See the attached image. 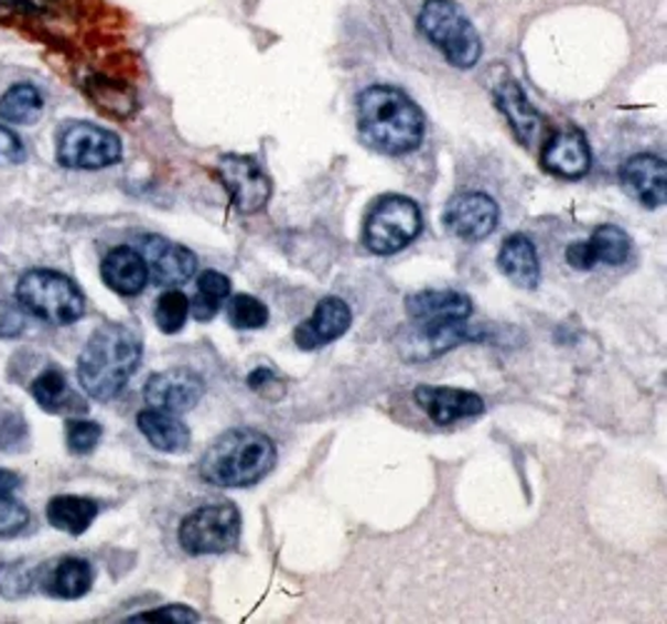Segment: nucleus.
I'll return each mask as SVG.
<instances>
[{"label": "nucleus", "mask_w": 667, "mask_h": 624, "mask_svg": "<svg viewBox=\"0 0 667 624\" xmlns=\"http://www.w3.org/2000/svg\"><path fill=\"white\" fill-rule=\"evenodd\" d=\"M358 130L383 155H408L426 138V116L418 103L390 85H373L358 98Z\"/></svg>", "instance_id": "1"}, {"label": "nucleus", "mask_w": 667, "mask_h": 624, "mask_svg": "<svg viewBox=\"0 0 667 624\" xmlns=\"http://www.w3.org/2000/svg\"><path fill=\"white\" fill-rule=\"evenodd\" d=\"M143 357V343L136 330L120 323L100 325L83 347L78 380L93 400L108 402L126 390Z\"/></svg>", "instance_id": "2"}, {"label": "nucleus", "mask_w": 667, "mask_h": 624, "mask_svg": "<svg viewBox=\"0 0 667 624\" xmlns=\"http://www.w3.org/2000/svg\"><path fill=\"white\" fill-rule=\"evenodd\" d=\"M276 444L258 430L220 434L201 458V477L215 487H250L276 465Z\"/></svg>", "instance_id": "3"}, {"label": "nucleus", "mask_w": 667, "mask_h": 624, "mask_svg": "<svg viewBox=\"0 0 667 624\" xmlns=\"http://www.w3.org/2000/svg\"><path fill=\"white\" fill-rule=\"evenodd\" d=\"M418 28L455 68L467 71L481 61V35L453 0H426L418 15Z\"/></svg>", "instance_id": "4"}, {"label": "nucleus", "mask_w": 667, "mask_h": 624, "mask_svg": "<svg viewBox=\"0 0 667 624\" xmlns=\"http://www.w3.org/2000/svg\"><path fill=\"white\" fill-rule=\"evenodd\" d=\"M18 305L51 325H73L86 312V298L75 282L55 270H31L15 286Z\"/></svg>", "instance_id": "5"}, {"label": "nucleus", "mask_w": 667, "mask_h": 624, "mask_svg": "<svg viewBox=\"0 0 667 624\" xmlns=\"http://www.w3.org/2000/svg\"><path fill=\"white\" fill-rule=\"evenodd\" d=\"M422 213L416 201L406 195H385L375 203L365 225V248L375 255H392L418 238Z\"/></svg>", "instance_id": "6"}, {"label": "nucleus", "mask_w": 667, "mask_h": 624, "mask_svg": "<svg viewBox=\"0 0 667 624\" xmlns=\"http://www.w3.org/2000/svg\"><path fill=\"white\" fill-rule=\"evenodd\" d=\"M181 547L193 557L223 555L240 540V513L230 503L205 505L187 515L177 529Z\"/></svg>", "instance_id": "7"}, {"label": "nucleus", "mask_w": 667, "mask_h": 624, "mask_svg": "<svg viewBox=\"0 0 667 624\" xmlns=\"http://www.w3.org/2000/svg\"><path fill=\"white\" fill-rule=\"evenodd\" d=\"M58 163L73 170H100L123 158V143L116 132L93 122H68L58 132Z\"/></svg>", "instance_id": "8"}, {"label": "nucleus", "mask_w": 667, "mask_h": 624, "mask_svg": "<svg viewBox=\"0 0 667 624\" xmlns=\"http://www.w3.org/2000/svg\"><path fill=\"white\" fill-rule=\"evenodd\" d=\"M218 177L243 215L260 213L270 201V177L250 155H225L218 163Z\"/></svg>", "instance_id": "9"}, {"label": "nucleus", "mask_w": 667, "mask_h": 624, "mask_svg": "<svg viewBox=\"0 0 667 624\" xmlns=\"http://www.w3.org/2000/svg\"><path fill=\"white\" fill-rule=\"evenodd\" d=\"M485 327H467L465 320L458 323H438V325H416L400 337L402 361L422 363L440 357L448 349L465 343H477L485 340Z\"/></svg>", "instance_id": "10"}, {"label": "nucleus", "mask_w": 667, "mask_h": 624, "mask_svg": "<svg viewBox=\"0 0 667 624\" xmlns=\"http://www.w3.org/2000/svg\"><path fill=\"white\" fill-rule=\"evenodd\" d=\"M501 207L485 193H458L445 205L443 223L450 235L465 243H481L497 228Z\"/></svg>", "instance_id": "11"}, {"label": "nucleus", "mask_w": 667, "mask_h": 624, "mask_svg": "<svg viewBox=\"0 0 667 624\" xmlns=\"http://www.w3.org/2000/svg\"><path fill=\"white\" fill-rule=\"evenodd\" d=\"M140 255L146 258L150 280L163 288L185 286L198 270V260H195L191 250L161 238V235H143L140 238Z\"/></svg>", "instance_id": "12"}, {"label": "nucleus", "mask_w": 667, "mask_h": 624, "mask_svg": "<svg viewBox=\"0 0 667 624\" xmlns=\"http://www.w3.org/2000/svg\"><path fill=\"white\" fill-rule=\"evenodd\" d=\"M623 191L650 211L667 203V163L655 153H637L620 168Z\"/></svg>", "instance_id": "13"}, {"label": "nucleus", "mask_w": 667, "mask_h": 624, "mask_svg": "<svg viewBox=\"0 0 667 624\" xmlns=\"http://www.w3.org/2000/svg\"><path fill=\"white\" fill-rule=\"evenodd\" d=\"M205 383L193 370H168L155 373L143 387L146 402L155 410L165 412H187L201 402Z\"/></svg>", "instance_id": "14"}, {"label": "nucleus", "mask_w": 667, "mask_h": 624, "mask_svg": "<svg viewBox=\"0 0 667 624\" xmlns=\"http://www.w3.org/2000/svg\"><path fill=\"white\" fill-rule=\"evenodd\" d=\"M353 325V310L341 298H323L318 302L313 315L295 327V345L300 349H318L327 343H335Z\"/></svg>", "instance_id": "15"}, {"label": "nucleus", "mask_w": 667, "mask_h": 624, "mask_svg": "<svg viewBox=\"0 0 667 624\" xmlns=\"http://www.w3.org/2000/svg\"><path fill=\"white\" fill-rule=\"evenodd\" d=\"M416 402L435 424H453L458 420L477 418L485 410L481 395L458 390V387L420 385L416 390Z\"/></svg>", "instance_id": "16"}, {"label": "nucleus", "mask_w": 667, "mask_h": 624, "mask_svg": "<svg viewBox=\"0 0 667 624\" xmlns=\"http://www.w3.org/2000/svg\"><path fill=\"white\" fill-rule=\"evenodd\" d=\"M593 155H590L588 138L580 130H562L550 138L542 150V168L550 175L566 177V181H580L590 173Z\"/></svg>", "instance_id": "17"}, {"label": "nucleus", "mask_w": 667, "mask_h": 624, "mask_svg": "<svg viewBox=\"0 0 667 624\" xmlns=\"http://www.w3.org/2000/svg\"><path fill=\"white\" fill-rule=\"evenodd\" d=\"M406 310L416 325H438L467 320L473 300L458 290H422L406 300Z\"/></svg>", "instance_id": "18"}, {"label": "nucleus", "mask_w": 667, "mask_h": 624, "mask_svg": "<svg viewBox=\"0 0 667 624\" xmlns=\"http://www.w3.org/2000/svg\"><path fill=\"white\" fill-rule=\"evenodd\" d=\"M495 106L501 108L505 120L510 122L515 138H518L523 146L532 148L538 143L542 132V118L540 112L532 108V103L528 100V96H525L520 85L513 78H505L503 83H497Z\"/></svg>", "instance_id": "19"}, {"label": "nucleus", "mask_w": 667, "mask_h": 624, "mask_svg": "<svg viewBox=\"0 0 667 624\" xmlns=\"http://www.w3.org/2000/svg\"><path fill=\"white\" fill-rule=\"evenodd\" d=\"M103 282L118 295L136 298L146 290L150 272L146 258L136 248H116L110 250L100 265Z\"/></svg>", "instance_id": "20"}, {"label": "nucleus", "mask_w": 667, "mask_h": 624, "mask_svg": "<svg viewBox=\"0 0 667 624\" xmlns=\"http://www.w3.org/2000/svg\"><path fill=\"white\" fill-rule=\"evenodd\" d=\"M497 265H501L503 276L513 280L518 288L535 290L540 286V258L528 235H510L503 243L501 255H497Z\"/></svg>", "instance_id": "21"}, {"label": "nucleus", "mask_w": 667, "mask_h": 624, "mask_svg": "<svg viewBox=\"0 0 667 624\" xmlns=\"http://www.w3.org/2000/svg\"><path fill=\"white\" fill-rule=\"evenodd\" d=\"M138 430L161 452H173L175 455V452H185L191 448V430L185 428L181 418H175V412L155 408L138 412Z\"/></svg>", "instance_id": "22"}, {"label": "nucleus", "mask_w": 667, "mask_h": 624, "mask_svg": "<svg viewBox=\"0 0 667 624\" xmlns=\"http://www.w3.org/2000/svg\"><path fill=\"white\" fill-rule=\"evenodd\" d=\"M41 588L61 600L86 598L93 588V567L80 557H65L41 577Z\"/></svg>", "instance_id": "23"}, {"label": "nucleus", "mask_w": 667, "mask_h": 624, "mask_svg": "<svg viewBox=\"0 0 667 624\" xmlns=\"http://www.w3.org/2000/svg\"><path fill=\"white\" fill-rule=\"evenodd\" d=\"M49 523L61 529L65 535L78 537L86 532V529L96 523L98 517V503L88 497H78V495H58L49 503Z\"/></svg>", "instance_id": "24"}, {"label": "nucleus", "mask_w": 667, "mask_h": 624, "mask_svg": "<svg viewBox=\"0 0 667 624\" xmlns=\"http://www.w3.org/2000/svg\"><path fill=\"white\" fill-rule=\"evenodd\" d=\"M45 112V96L35 83H15L0 96V120L13 126H35Z\"/></svg>", "instance_id": "25"}, {"label": "nucleus", "mask_w": 667, "mask_h": 624, "mask_svg": "<svg viewBox=\"0 0 667 624\" xmlns=\"http://www.w3.org/2000/svg\"><path fill=\"white\" fill-rule=\"evenodd\" d=\"M230 298V280L228 276H223L220 270H203L198 278V292L191 300V315L201 323H208L218 310L223 308V302Z\"/></svg>", "instance_id": "26"}, {"label": "nucleus", "mask_w": 667, "mask_h": 624, "mask_svg": "<svg viewBox=\"0 0 667 624\" xmlns=\"http://www.w3.org/2000/svg\"><path fill=\"white\" fill-rule=\"evenodd\" d=\"M31 395L45 412L53 415L65 412L75 402L71 385L61 370H45L43 375H37L31 385Z\"/></svg>", "instance_id": "27"}, {"label": "nucleus", "mask_w": 667, "mask_h": 624, "mask_svg": "<svg viewBox=\"0 0 667 624\" xmlns=\"http://www.w3.org/2000/svg\"><path fill=\"white\" fill-rule=\"evenodd\" d=\"M590 248H593L598 262L623 265L631 258L633 243L627 238V233L617 228V225H600L593 233V238H590Z\"/></svg>", "instance_id": "28"}, {"label": "nucleus", "mask_w": 667, "mask_h": 624, "mask_svg": "<svg viewBox=\"0 0 667 624\" xmlns=\"http://www.w3.org/2000/svg\"><path fill=\"white\" fill-rule=\"evenodd\" d=\"M225 315H228V323L238 330H260V327H266L270 320L266 302H260L252 295H246V292L228 298Z\"/></svg>", "instance_id": "29"}, {"label": "nucleus", "mask_w": 667, "mask_h": 624, "mask_svg": "<svg viewBox=\"0 0 667 624\" xmlns=\"http://www.w3.org/2000/svg\"><path fill=\"white\" fill-rule=\"evenodd\" d=\"M191 315V300L181 290H168L155 302V325L161 327V333L175 335L181 333Z\"/></svg>", "instance_id": "30"}, {"label": "nucleus", "mask_w": 667, "mask_h": 624, "mask_svg": "<svg viewBox=\"0 0 667 624\" xmlns=\"http://www.w3.org/2000/svg\"><path fill=\"white\" fill-rule=\"evenodd\" d=\"M90 93H93V98H96L100 108L116 112L118 118L128 116V112H133V108H136L133 93H130L126 85H120L116 80L96 78V85H93Z\"/></svg>", "instance_id": "31"}, {"label": "nucleus", "mask_w": 667, "mask_h": 624, "mask_svg": "<svg viewBox=\"0 0 667 624\" xmlns=\"http://www.w3.org/2000/svg\"><path fill=\"white\" fill-rule=\"evenodd\" d=\"M103 428L90 420H71L65 424V444L73 455H90L98 448Z\"/></svg>", "instance_id": "32"}, {"label": "nucleus", "mask_w": 667, "mask_h": 624, "mask_svg": "<svg viewBox=\"0 0 667 624\" xmlns=\"http://www.w3.org/2000/svg\"><path fill=\"white\" fill-rule=\"evenodd\" d=\"M35 570L31 562H11L0 567V592L6 598H21V594L31 592L35 582Z\"/></svg>", "instance_id": "33"}, {"label": "nucleus", "mask_w": 667, "mask_h": 624, "mask_svg": "<svg viewBox=\"0 0 667 624\" xmlns=\"http://www.w3.org/2000/svg\"><path fill=\"white\" fill-rule=\"evenodd\" d=\"M31 525V513L13 499V495H0V537H15Z\"/></svg>", "instance_id": "34"}, {"label": "nucleus", "mask_w": 667, "mask_h": 624, "mask_svg": "<svg viewBox=\"0 0 667 624\" xmlns=\"http://www.w3.org/2000/svg\"><path fill=\"white\" fill-rule=\"evenodd\" d=\"M198 612L183 604H171V607H158L150 612H140L128 617V622H171V624H185V622H198Z\"/></svg>", "instance_id": "35"}, {"label": "nucleus", "mask_w": 667, "mask_h": 624, "mask_svg": "<svg viewBox=\"0 0 667 624\" xmlns=\"http://www.w3.org/2000/svg\"><path fill=\"white\" fill-rule=\"evenodd\" d=\"M25 330V310L0 300V337H18Z\"/></svg>", "instance_id": "36"}, {"label": "nucleus", "mask_w": 667, "mask_h": 624, "mask_svg": "<svg viewBox=\"0 0 667 624\" xmlns=\"http://www.w3.org/2000/svg\"><path fill=\"white\" fill-rule=\"evenodd\" d=\"M25 160V146L13 130L0 126V165H18Z\"/></svg>", "instance_id": "37"}, {"label": "nucleus", "mask_w": 667, "mask_h": 624, "mask_svg": "<svg viewBox=\"0 0 667 624\" xmlns=\"http://www.w3.org/2000/svg\"><path fill=\"white\" fill-rule=\"evenodd\" d=\"M566 260L572 270H580V272L593 270L598 265L595 252H593V248H590V240H578V243L568 245Z\"/></svg>", "instance_id": "38"}, {"label": "nucleus", "mask_w": 667, "mask_h": 624, "mask_svg": "<svg viewBox=\"0 0 667 624\" xmlns=\"http://www.w3.org/2000/svg\"><path fill=\"white\" fill-rule=\"evenodd\" d=\"M21 487V477L11 470H0V495H13Z\"/></svg>", "instance_id": "39"}, {"label": "nucleus", "mask_w": 667, "mask_h": 624, "mask_svg": "<svg viewBox=\"0 0 667 624\" xmlns=\"http://www.w3.org/2000/svg\"><path fill=\"white\" fill-rule=\"evenodd\" d=\"M0 3L23 6V8H31V11H45V8L51 6V0H0Z\"/></svg>", "instance_id": "40"}]
</instances>
